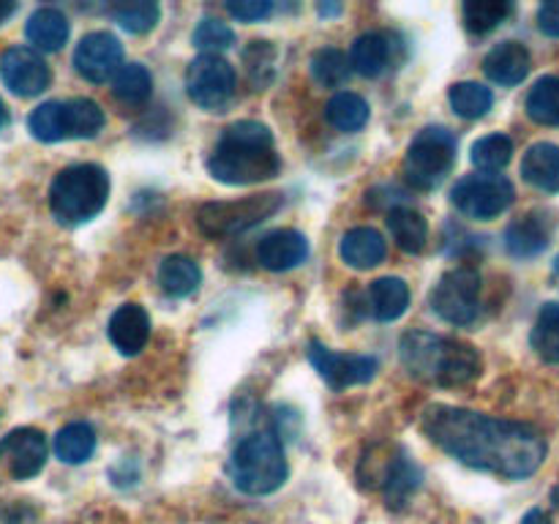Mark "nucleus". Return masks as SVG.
Listing matches in <instances>:
<instances>
[{"instance_id": "7ed1b4c3", "label": "nucleus", "mask_w": 559, "mask_h": 524, "mask_svg": "<svg viewBox=\"0 0 559 524\" xmlns=\"http://www.w3.org/2000/svg\"><path fill=\"white\" fill-rule=\"evenodd\" d=\"M402 364L415 380L440 388H459L480 374V353L473 344L440 336V333L409 331L399 344Z\"/></svg>"}, {"instance_id": "6e6552de", "label": "nucleus", "mask_w": 559, "mask_h": 524, "mask_svg": "<svg viewBox=\"0 0 559 524\" xmlns=\"http://www.w3.org/2000/svg\"><path fill=\"white\" fill-rule=\"evenodd\" d=\"M282 194L267 191V194H251L243 200L229 202H205L197 213V227L207 235V238H229V235L246 233V229L257 227L265 218L282 207Z\"/></svg>"}, {"instance_id": "2eb2a0df", "label": "nucleus", "mask_w": 559, "mask_h": 524, "mask_svg": "<svg viewBox=\"0 0 559 524\" xmlns=\"http://www.w3.org/2000/svg\"><path fill=\"white\" fill-rule=\"evenodd\" d=\"M120 63H123V44L107 31L87 33L74 49V69L87 82H107L123 69Z\"/></svg>"}, {"instance_id": "aec40b11", "label": "nucleus", "mask_w": 559, "mask_h": 524, "mask_svg": "<svg viewBox=\"0 0 559 524\" xmlns=\"http://www.w3.org/2000/svg\"><path fill=\"white\" fill-rule=\"evenodd\" d=\"M551 218L544 213H527L513 222L506 233V246L513 257H535L549 246Z\"/></svg>"}, {"instance_id": "473e14b6", "label": "nucleus", "mask_w": 559, "mask_h": 524, "mask_svg": "<svg viewBox=\"0 0 559 524\" xmlns=\"http://www.w3.org/2000/svg\"><path fill=\"white\" fill-rule=\"evenodd\" d=\"M349 71H353V63H349L342 49H317L314 58H311V76L322 87H342L349 80Z\"/></svg>"}, {"instance_id": "37998d69", "label": "nucleus", "mask_w": 559, "mask_h": 524, "mask_svg": "<svg viewBox=\"0 0 559 524\" xmlns=\"http://www.w3.org/2000/svg\"><path fill=\"white\" fill-rule=\"evenodd\" d=\"M317 11H320L322 16H336V14H342V5H336V3H322Z\"/></svg>"}, {"instance_id": "c756f323", "label": "nucleus", "mask_w": 559, "mask_h": 524, "mask_svg": "<svg viewBox=\"0 0 559 524\" xmlns=\"http://www.w3.org/2000/svg\"><path fill=\"white\" fill-rule=\"evenodd\" d=\"M448 102H451L453 112L464 120H478L484 118L486 112L495 104V96H491L489 87H484L480 82H456L448 93Z\"/></svg>"}, {"instance_id": "2f4dec72", "label": "nucleus", "mask_w": 559, "mask_h": 524, "mask_svg": "<svg viewBox=\"0 0 559 524\" xmlns=\"http://www.w3.org/2000/svg\"><path fill=\"white\" fill-rule=\"evenodd\" d=\"M530 342L546 364H559V303H546L540 309Z\"/></svg>"}, {"instance_id": "dca6fc26", "label": "nucleus", "mask_w": 559, "mask_h": 524, "mask_svg": "<svg viewBox=\"0 0 559 524\" xmlns=\"http://www.w3.org/2000/svg\"><path fill=\"white\" fill-rule=\"evenodd\" d=\"M309 257V240L298 229H273L257 246V260L265 271H293Z\"/></svg>"}, {"instance_id": "a878e982", "label": "nucleus", "mask_w": 559, "mask_h": 524, "mask_svg": "<svg viewBox=\"0 0 559 524\" xmlns=\"http://www.w3.org/2000/svg\"><path fill=\"white\" fill-rule=\"evenodd\" d=\"M202 282V271L191 257L173 254L162 262L158 267V284L167 295H175V298H183V295H191Z\"/></svg>"}, {"instance_id": "bb28decb", "label": "nucleus", "mask_w": 559, "mask_h": 524, "mask_svg": "<svg viewBox=\"0 0 559 524\" xmlns=\"http://www.w3.org/2000/svg\"><path fill=\"white\" fill-rule=\"evenodd\" d=\"M96 451V431L87 424H69L55 434V456L66 464H82Z\"/></svg>"}, {"instance_id": "1a4fd4ad", "label": "nucleus", "mask_w": 559, "mask_h": 524, "mask_svg": "<svg viewBox=\"0 0 559 524\" xmlns=\"http://www.w3.org/2000/svg\"><path fill=\"white\" fill-rule=\"evenodd\" d=\"M513 196H516V191H513L511 180L489 172L467 175L451 191L456 211H462L469 218H478V222H489V218L506 213L513 205Z\"/></svg>"}, {"instance_id": "cd10ccee", "label": "nucleus", "mask_w": 559, "mask_h": 524, "mask_svg": "<svg viewBox=\"0 0 559 524\" xmlns=\"http://www.w3.org/2000/svg\"><path fill=\"white\" fill-rule=\"evenodd\" d=\"M325 118L333 129L338 131H360L369 123V104L358 93H336V96L328 102Z\"/></svg>"}, {"instance_id": "39448f33", "label": "nucleus", "mask_w": 559, "mask_h": 524, "mask_svg": "<svg viewBox=\"0 0 559 524\" xmlns=\"http://www.w3.org/2000/svg\"><path fill=\"white\" fill-rule=\"evenodd\" d=\"M109 200V175L98 164H74L60 169L49 186V207L60 224H85L104 211Z\"/></svg>"}, {"instance_id": "0eeeda50", "label": "nucleus", "mask_w": 559, "mask_h": 524, "mask_svg": "<svg viewBox=\"0 0 559 524\" xmlns=\"http://www.w3.org/2000/svg\"><path fill=\"white\" fill-rule=\"evenodd\" d=\"M453 162H456V136L442 126H426L409 142L404 156V178L415 189L429 191L445 180Z\"/></svg>"}, {"instance_id": "c9c22d12", "label": "nucleus", "mask_w": 559, "mask_h": 524, "mask_svg": "<svg viewBox=\"0 0 559 524\" xmlns=\"http://www.w3.org/2000/svg\"><path fill=\"white\" fill-rule=\"evenodd\" d=\"M511 11L513 5L506 3V0H475V3L464 5V25H467V31L484 36V33L502 25Z\"/></svg>"}, {"instance_id": "f03ea898", "label": "nucleus", "mask_w": 559, "mask_h": 524, "mask_svg": "<svg viewBox=\"0 0 559 524\" xmlns=\"http://www.w3.org/2000/svg\"><path fill=\"white\" fill-rule=\"evenodd\" d=\"M207 169L227 186H251L276 178L282 169L273 134L257 120H238L227 126L207 158Z\"/></svg>"}, {"instance_id": "9b49d317", "label": "nucleus", "mask_w": 559, "mask_h": 524, "mask_svg": "<svg viewBox=\"0 0 559 524\" xmlns=\"http://www.w3.org/2000/svg\"><path fill=\"white\" fill-rule=\"evenodd\" d=\"M186 93L197 107L222 112L235 93V69L222 55H200L186 71Z\"/></svg>"}, {"instance_id": "ea45409f", "label": "nucleus", "mask_w": 559, "mask_h": 524, "mask_svg": "<svg viewBox=\"0 0 559 524\" xmlns=\"http://www.w3.org/2000/svg\"><path fill=\"white\" fill-rule=\"evenodd\" d=\"M538 27L546 36L559 38V3H544L538 9Z\"/></svg>"}, {"instance_id": "f257e3e1", "label": "nucleus", "mask_w": 559, "mask_h": 524, "mask_svg": "<svg viewBox=\"0 0 559 524\" xmlns=\"http://www.w3.org/2000/svg\"><path fill=\"white\" fill-rule=\"evenodd\" d=\"M420 429L448 456L508 480L530 478L546 458V440L535 426L451 404H429L420 413Z\"/></svg>"}, {"instance_id": "4468645a", "label": "nucleus", "mask_w": 559, "mask_h": 524, "mask_svg": "<svg viewBox=\"0 0 559 524\" xmlns=\"http://www.w3.org/2000/svg\"><path fill=\"white\" fill-rule=\"evenodd\" d=\"M47 451V437L38 429H14L0 440V467L9 469L16 480H27L44 469Z\"/></svg>"}, {"instance_id": "9d476101", "label": "nucleus", "mask_w": 559, "mask_h": 524, "mask_svg": "<svg viewBox=\"0 0 559 524\" xmlns=\"http://www.w3.org/2000/svg\"><path fill=\"white\" fill-rule=\"evenodd\" d=\"M431 309L451 325H469L480 309V276L473 267H453L431 289Z\"/></svg>"}, {"instance_id": "72a5a7b5", "label": "nucleus", "mask_w": 559, "mask_h": 524, "mask_svg": "<svg viewBox=\"0 0 559 524\" xmlns=\"http://www.w3.org/2000/svg\"><path fill=\"white\" fill-rule=\"evenodd\" d=\"M511 158H513V142L511 136L506 134L480 136V140L473 145V164L489 175L506 169Z\"/></svg>"}, {"instance_id": "79ce46f5", "label": "nucleus", "mask_w": 559, "mask_h": 524, "mask_svg": "<svg viewBox=\"0 0 559 524\" xmlns=\"http://www.w3.org/2000/svg\"><path fill=\"white\" fill-rule=\"evenodd\" d=\"M14 11H16V3H5V0H0V25H3Z\"/></svg>"}, {"instance_id": "7c9ffc66", "label": "nucleus", "mask_w": 559, "mask_h": 524, "mask_svg": "<svg viewBox=\"0 0 559 524\" xmlns=\"http://www.w3.org/2000/svg\"><path fill=\"white\" fill-rule=\"evenodd\" d=\"M527 115L540 126H559V76H540L527 96Z\"/></svg>"}, {"instance_id": "c85d7f7f", "label": "nucleus", "mask_w": 559, "mask_h": 524, "mask_svg": "<svg viewBox=\"0 0 559 524\" xmlns=\"http://www.w3.org/2000/svg\"><path fill=\"white\" fill-rule=\"evenodd\" d=\"M153 93V76L145 66L129 63L115 74L112 80V96L126 107H140L151 98Z\"/></svg>"}, {"instance_id": "ddd939ff", "label": "nucleus", "mask_w": 559, "mask_h": 524, "mask_svg": "<svg viewBox=\"0 0 559 524\" xmlns=\"http://www.w3.org/2000/svg\"><path fill=\"white\" fill-rule=\"evenodd\" d=\"M0 76H3L5 87L14 96L31 98L47 91L49 80H52V71H49L47 60L36 49L11 47L0 58Z\"/></svg>"}, {"instance_id": "393cba45", "label": "nucleus", "mask_w": 559, "mask_h": 524, "mask_svg": "<svg viewBox=\"0 0 559 524\" xmlns=\"http://www.w3.org/2000/svg\"><path fill=\"white\" fill-rule=\"evenodd\" d=\"M388 229H391V238L396 240V246L407 254H420L426 249V240H429V224L413 207H393L388 213Z\"/></svg>"}, {"instance_id": "f3484780", "label": "nucleus", "mask_w": 559, "mask_h": 524, "mask_svg": "<svg viewBox=\"0 0 559 524\" xmlns=\"http://www.w3.org/2000/svg\"><path fill=\"white\" fill-rule=\"evenodd\" d=\"M530 66H533V58H530V49L519 41H502L491 49L484 58V71L491 82L497 85H519V82L527 80Z\"/></svg>"}, {"instance_id": "5701e85b", "label": "nucleus", "mask_w": 559, "mask_h": 524, "mask_svg": "<svg viewBox=\"0 0 559 524\" xmlns=\"http://www.w3.org/2000/svg\"><path fill=\"white\" fill-rule=\"evenodd\" d=\"M25 36L41 52H58L69 41V20H66L63 11L44 5V9H36L31 14L25 25Z\"/></svg>"}, {"instance_id": "58836bf2", "label": "nucleus", "mask_w": 559, "mask_h": 524, "mask_svg": "<svg viewBox=\"0 0 559 524\" xmlns=\"http://www.w3.org/2000/svg\"><path fill=\"white\" fill-rule=\"evenodd\" d=\"M227 11L240 22H260L273 11L271 0H238V3H227Z\"/></svg>"}, {"instance_id": "a211bd4d", "label": "nucleus", "mask_w": 559, "mask_h": 524, "mask_svg": "<svg viewBox=\"0 0 559 524\" xmlns=\"http://www.w3.org/2000/svg\"><path fill=\"white\" fill-rule=\"evenodd\" d=\"M109 342L120 349L123 355H136L147 344V336H151V317L142 306L126 303L120 306L112 314L107 325Z\"/></svg>"}, {"instance_id": "b1692460", "label": "nucleus", "mask_w": 559, "mask_h": 524, "mask_svg": "<svg viewBox=\"0 0 559 524\" xmlns=\"http://www.w3.org/2000/svg\"><path fill=\"white\" fill-rule=\"evenodd\" d=\"M349 63L360 76H380L391 66V38L377 31L364 33L360 38H355Z\"/></svg>"}, {"instance_id": "4be33fe9", "label": "nucleus", "mask_w": 559, "mask_h": 524, "mask_svg": "<svg viewBox=\"0 0 559 524\" xmlns=\"http://www.w3.org/2000/svg\"><path fill=\"white\" fill-rule=\"evenodd\" d=\"M366 306H369L371 317L380 322H393L407 311L409 306V287L404 278L385 276L371 282L369 293H366Z\"/></svg>"}, {"instance_id": "6ab92c4d", "label": "nucleus", "mask_w": 559, "mask_h": 524, "mask_svg": "<svg viewBox=\"0 0 559 524\" xmlns=\"http://www.w3.org/2000/svg\"><path fill=\"white\" fill-rule=\"evenodd\" d=\"M385 238L374 227H355L338 243V254L355 271H369L385 260Z\"/></svg>"}, {"instance_id": "a19ab883", "label": "nucleus", "mask_w": 559, "mask_h": 524, "mask_svg": "<svg viewBox=\"0 0 559 524\" xmlns=\"http://www.w3.org/2000/svg\"><path fill=\"white\" fill-rule=\"evenodd\" d=\"M522 524H555V522H551V516L546 511H540V508H533V511H530L527 516L522 519Z\"/></svg>"}, {"instance_id": "c03bdc74", "label": "nucleus", "mask_w": 559, "mask_h": 524, "mask_svg": "<svg viewBox=\"0 0 559 524\" xmlns=\"http://www.w3.org/2000/svg\"><path fill=\"white\" fill-rule=\"evenodd\" d=\"M5 120H9V109H5L3 98H0V129H3V126H5Z\"/></svg>"}, {"instance_id": "4c0bfd02", "label": "nucleus", "mask_w": 559, "mask_h": 524, "mask_svg": "<svg viewBox=\"0 0 559 524\" xmlns=\"http://www.w3.org/2000/svg\"><path fill=\"white\" fill-rule=\"evenodd\" d=\"M158 14H162V9L156 3H123L115 9V20L129 33L153 31L158 22Z\"/></svg>"}, {"instance_id": "423d86ee", "label": "nucleus", "mask_w": 559, "mask_h": 524, "mask_svg": "<svg viewBox=\"0 0 559 524\" xmlns=\"http://www.w3.org/2000/svg\"><path fill=\"white\" fill-rule=\"evenodd\" d=\"M27 129L38 142L91 140L104 129V109L93 98L44 102L27 118Z\"/></svg>"}, {"instance_id": "412c9836", "label": "nucleus", "mask_w": 559, "mask_h": 524, "mask_svg": "<svg viewBox=\"0 0 559 524\" xmlns=\"http://www.w3.org/2000/svg\"><path fill=\"white\" fill-rule=\"evenodd\" d=\"M522 178L540 191H559V145L555 142H535L522 158Z\"/></svg>"}, {"instance_id": "f704fd0d", "label": "nucleus", "mask_w": 559, "mask_h": 524, "mask_svg": "<svg viewBox=\"0 0 559 524\" xmlns=\"http://www.w3.org/2000/svg\"><path fill=\"white\" fill-rule=\"evenodd\" d=\"M276 47L271 41H251L249 47L243 49V66L246 74H249V82L262 91L273 82V74H276Z\"/></svg>"}, {"instance_id": "a18cd8bd", "label": "nucleus", "mask_w": 559, "mask_h": 524, "mask_svg": "<svg viewBox=\"0 0 559 524\" xmlns=\"http://www.w3.org/2000/svg\"><path fill=\"white\" fill-rule=\"evenodd\" d=\"M551 502H555V505L559 508V484L555 486V491H551Z\"/></svg>"}, {"instance_id": "f8f14e48", "label": "nucleus", "mask_w": 559, "mask_h": 524, "mask_svg": "<svg viewBox=\"0 0 559 524\" xmlns=\"http://www.w3.org/2000/svg\"><path fill=\"white\" fill-rule=\"evenodd\" d=\"M309 360L333 391L364 385V382L374 380L377 374V358H371V355L336 353V349L325 347V344L320 342H311Z\"/></svg>"}, {"instance_id": "e433bc0d", "label": "nucleus", "mask_w": 559, "mask_h": 524, "mask_svg": "<svg viewBox=\"0 0 559 524\" xmlns=\"http://www.w3.org/2000/svg\"><path fill=\"white\" fill-rule=\"evenodd\" d=\"M197 49H202V55H218L224 49H229L235 44V33L227 22L213 20V16H205V20L197 25L194 36H191Z\"/></svg>"}, {"instance_id": "20e7f679", "label": "nucleus", "mask_w": 559, "mask_h": 524, "mask_svg": "<svg viewBox=\"0 0 559 524\" xmlns=\"http://www.w3.org/2000/svg\"><path fill=\"white\" fill-rule=\"evenodd\" d=\"M287 456L273 431H254L235 445L229 458V478L243 495H273L287 480Z\"/></svg>"}]
</instances>
